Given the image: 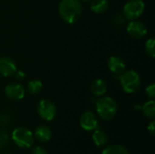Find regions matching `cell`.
<instances>
[{"instance_id":"6da1fadb","label":"cell","mask_w":155,"mask_h":154,"mask_svg":"<svg viewBox=\"0 0 155 154\" xmlns=\"http://www.w3.org/2000/svg\"><path fill=\"white\" fill-rule=\"evenodd\" d=\"M61 18L68 24L75 23L83 13V5L80 0H62L58 7Z\"/></svg>"},{"instance_id":"7a4b0ae2","label":"cell","mask_w":155,"mask_h":154,"mask_svg":"<svg viewBox=\"0 0 155 154\" xmlns=\"http://www.w3.org/2000/svg\"><path fill=\"white\" fill-rule=\"evenodd\" d=\"M96 112L100 118L104 121H111L117 113L118 106L114 99L109 96H104L96 101Z\"/></svg>"},{"instance_id":"3957f363","label":"cell","mask_w":155,"mask_h":154,"mask_svg":"<svg viewBox=\"0 0 155 154\" xmlns=\"http://www.w3.org/2000/svg\"><path fill=\"white\" fill-rule=\"evenodd\" d=\"M120 81L124 91L127 93H134L141 86V77L136 71L129 70L122 74Z\"/></svg>"},{"instance_id":"277c9868","label":"cell","mask_w":155,"mask_h":154,"mask_svg":"<svg viewBox=\"0 0 155 154\" xmlns=\"http://www.w3.org/2000/svg\"><path fill=\"white\" fill-rule=\"evenodd\" d=\"M12 140L20 148H30L34 144V134L27 128L18 127L13 131Z\"/></svg>"},{"instance_id":"5b68a950","label":"cell","mask_w":155,"mask_h":154,"mask_svg":"<svg viewBox=\"0 0 155 154\" xmlns=\"http://www.w3.org/2000/svg\"><path fill=\"white\" fill-rule=\"evenodd\" d=\"M145 8L143 0H129L124 6V16L128 20H135L141 16Z\"/></svg>"},{"instance_id":"8992f818","label":"cell","mask_w":155,"mask_h":154,"mask_svg":"<svg viewBox=\"0 0 155 154\" xmlns=\"http://www.w3.org/2000/svg\"><path fill=\"white\" fill-rule=\"evenodd\" d=\"M56 112L57 110L55 104L48 99L41 100L37 105V113L39 116L45 121H52L55 117Z\"/></svg>"},{"instance_id":"52a82bcc","label":"cell","mask_w":155,"mask_h":154,"mask_svg":"<svg viewBox=\"0 0 155 154\" xmlns=\"http://www.w3.org/2000/svg\"><path fill=\"white\" fill-rule=\"evenodd\" d=\"M5 93L7 98L14 101H19L25 97V91L22 84L18 83H11L5 86Z\"/></svg>"},{"instance_id":"ba28073f","label":"cell","mask_w":155,"mask_h":154,"mask_svg":"<svg viewBox=\"0 0 155 154\" xmlns=\"http://www.w3.org/2000/svg\"><path fill=\"white\" fill-rule=\"evenodd\" d=\"M80 126L87 132L95 130L98 126V121L95 114L90 111L84 112L80 117Z\"/></svg>"},{"instance_id":"9c48e42d","label":"cell","mask_w":155,"mask_h":154,"mask_svg":"<svg viewBox=\"0 0 155 154\" xmlns=\"http://www.w3.org/2000/svg\"><path fill=\"white\" fill-rule=\"evenodd\" d=\"M127 33L129 34L130 36L139 39L146 35L147 27L143 23L140 21L132 20L127 25Z\"/></svg>"},{"instance_id":"30bf717a","label":"cell","mask_w":155,"mask_h":154,"mask_svg":"<svg viewBox=\"0 0 155 154\" xmlns=\"http://www.w3.org/2000/svg\"><path fill=\"white\" fill-rule=\"evenodd\" d=\"M17 70L15 62L7 56L0 58V74L5 77H9L14 75Z\"/></svg>"},{"instance_id":"8fae6325","label":"cell","mask_w":155,"mask_h":154,"mask_svg":"<svg viewBox=\"0 0 155 154\" xmlns=\"http://www.w3.org/2000/svg\"><path fill=\"white\" fill-rule=\"evenodd\" d=\"M125 66L124 61L117 55H113L108 60V68L115 74H123L125 70Z\"/></svg>"},{"instance_id":"7c38bea8","label":"cell","mask_w":155,"mask_h":154,"mask_svg":"<svg viewBox=\"0 0 155 154\" xmlns=\"http://www.w3.org/2000/svg\"><path fill=\"white\" fill-rule=\"evenodd\" d=\"M34 136L37 139V141L41 143H46L52 138V131L46 125H40L35 129Z\"/></svg>"},{"instance_id":"4fadbf2b","label":"cell","mask_w":155,"mask_h":154,"mask_svg":"<svg viewBox=\"0 0 155 154\" xmlns=\"http://www.w3.org/2000/svg\"><path fill=\"white\" fill-rule=\"evenodd\" d=\"M91 92L94 96L101 97L107 92V84L103 79H96L91 84Z\"/></svg>"},{"instance_id":"5bb4252c","label":"cell","mask_w":155,"mask_h":154,"mask_svg":"<svg viewBox=\"0 0 155 154\" xmlns=\"http://www.w3.org/2000/svg\"><path fill=\"white\" fill-rule=\"evenodd\" d=\"M91 10L95 14H103L109 7L108 0H92L90 5Z\"/></svg>"},{"instance_id":"9a60e30c","label":"cell","mask_w":155,"mask_h":154,"mask_svg":"<svg viewBox=\"0 0 155 154\" xmlns=\"http://www.w3.org/2000/svg\"><path fill=\"white\" fill-rule=\"evenodd\" d=\"M93 141L96 146L103 147L108 143V136L104 131L95 129V131L93 134Z\"/></svg>"},{"instance_id":"2e32d148","label":"cell","mask_w":155,"mask_h":154,"mask_svg":"<svg viewBox=\"0 0 155 154\" xmlns=\"http://www.w3.org/2000/svg\"><path fill=\"white\" fill-rule=\"evenodd\" d=\"M43 89V84L40 80L37 79H34L29 81V83L27 84V91L30 94L35 95L40 93V92Z\"/></svg>"},{"instance_id":"e0dca14e","label":"cell","mask_w":155,"mask_h":154,"mask_svg":"<svg viewBox=\"0 0 155 154\" xmlns=\"http://www.w3.org/2000/svg\"><path fill=\"white\" fill-rule=\"evenodd\" d=\"M102 154H130V152L125 147L122 145L114 144V145H110L106 147L103 151Z\"/></svg>"},{"instance_id":"ac0fdd59","label":"cell","mask_w":155,"mask_h":154,"mask_svg":"<svg viewBox=\"0 0 155 154\" xmlns=\"http://www.w3.org/2000/svg\"><path fill=\"white\" fill-rule=\"evenodd\" d=\"M143 114L150 119H154L155 117V102L152 99L144 103L143 106Z\"/></svg>"},{"instance_id":"d6986e66","label":"cell","mask_w":155,"mask_h":154,"mask_svg":"<svg viewBox=\"0 0 155 154\" xmlns=\"http://www.w3.org/2000/svg\"><path fill=\"white\" fill-rule=\"evenodd\" d=\"M154 44L155 40L153 38H150L146 41L145 43V52L146 54L151 56V57H154L155 56V50H154Z\"/></svg>"},{"instance_id":"ffe728a7","label":"cell","mask_w":155,"mask_h":154,"mask_svg":"<svg viewBox=\"0 0 155 154\" xmlns=\"http://www.w3.org/2000/svg\"><path fill=\"white\" fill-rule=\"evenodd\" d=\"M146 94L148 97H150L151 99H154L155 97V84H151L150 85H148L145 89Z\"/></svg>"},{"instance_id":"44dd1931","label":"cell","mask_w":155,"mask_h":154,"mask_svg":"<svg viewBox=\"0 0 155 154\" xmlns=\"http://www.w3.org/2000/svg\"><path fill=\"white\" fill-rule=\"evenodd\" d=\"M32 154H48V152L44 147H35L32 149Z\"/></svg>"},{"instance_id":"7402d4cb","label":"cell","mask_w":155,"mask_h":154,"mask_svg":"<svg viewBox=\"0 0 155 154\" xmlns=\"http://www.w3.org/2000/svg\"><path fill=\"white\" fill-rule=\"evenodd\" d=\"M7 140H8L7 134L0 132V146H4L7 143Z\"/></svg>"},{"instance_id":"603a6c76","label":"cell","mask_w":155,"mask_h":154,"mask_svg":"<svg viewBox=\"0 0 155 154\" xmlns=\"http://www.w3.org/2000/svg\"><path fill=\"white\" fill-rule=\"evenodd\" d=\"M14 75H15V77L17 80H19V81H22V80L25 79V74L23 71H20V70H16L15 73L14 74Z\"/></svg>"},{"instance_id":"cb8c5ba5","label":"cell","mask_w":155,"mask_h":154,"mask_svg":"<svg viewBox=\"0 0 155 154\" xmlns=\"http://www.w3.org/2000/svg\"><path fill=\"white\" fill-rule=\"evenodd\" d=\"M147 130H148V132H149V133L152 135V136H154L155 134V122L154 121H153L149 125H148V127H147Z\"/></svg>"},{"instance_id":"d4e9b609","label":"cell","mask_w":155,"mask_h":154,"mask_svg":"<svg viewBox=\"0 0 155 154\" xmlns=\"http://www.w3.org/2000/svg\"><path fill=\"white\" fill-rule=\"evenodd\" d=\"M84 1H89V0H84Z\"/></svg>"},{"instance_id":"484cf974","label":"cell","mask_w":155,"mask_h":154,"mask_svg":"<svg viewBox=\"0 0 155 154\" xmlns=\"http://www.w3.org/2000/svg\"><path fill=\"white\" fill-rule=\"evenodd\" d=\"M5 154H10V153H5Z\"/></svg>"}]
</instances>
